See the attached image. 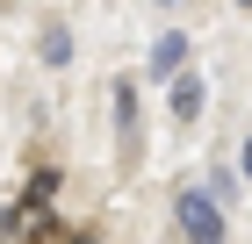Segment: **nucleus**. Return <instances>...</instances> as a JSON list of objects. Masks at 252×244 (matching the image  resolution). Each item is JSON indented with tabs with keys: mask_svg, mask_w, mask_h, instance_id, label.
I'll use <instances>...</instances> for the list:
<instances>
[{
	"mask_svg": "<svg viewBox=\"0 0 252 244\" xmlns=\"http://www.w3.org/2000/svg\"><path fill=\"white\" fill-rule=\"evenodd\" d=\"M180 237L188 244H223V216L209 194H180Z\"/></svg>",
	"mask_w": 252,
	"mask_h": 244,
	"instance_id": "obj_1",
	"label": "nucleus"
},
{
	"mask_svg": "<svg viewBox=\"0 0 252 244\" xmlns=\"http://www.w3.org/2000/svg\"><path fill=\"white\" fill-rule=\"evenodd\" d=\"M180 57H188V36H180V29H166V36H158V51H152V72H158V79H173V72H180Z\"/></svg>",
	"mask_w": 252,
	"mask_h": 244,
	"instance_id": "obj_2",
	"label": "nucleus"
},
{
	"mask_svg": "<svg viewBox=\"0 0 252 244\" xmlns=\"http://www.w3.org/2000/svg\"><path fill=\"white\" fill-rule=\"evenodd\" d=\"M166 101H173V122H194V115H202V79H188V72H180Z\"/></svg>",
	"mask_w": 252,
	"mask_h": 244,
	"instance_id": "obj_3",
	"label": "nucleus"
},
{
	"mask_svg": "<svg viewBox=\"0 0 252 244\" xmlns=\"http://www.w3.org/2000/svg\"><path fill=\"white\" fill-rule=\"evenodd\" d=\"M116 122H123V130L137 122V86H116Z\"/></svg>",
	"mask_w": 252,
	"mask_h": 244,
	"instance_id": "obj_4",
	"label": "nucleus"
},
{
	"mask_svg": "<svg viewBox=\"0 0 252 244\" xmlns=\"http://www.w3.org/2000/svg\"><path fill=\"white\" fill-rule=\"evenodd\" d=\"M72 57V36H43V65H65Z\"/></svg>",
	"mask_w": 252,
	"mask_h": 244,
	"instance_id": "obj_5",
	"label": "nucleus"
},
{
	"mask_svg": "<svg viewBox=\"0 0 252 244\" xmlns=\"http://www.w3.org/2000/svg\"><path fill=\"white\" fill-rule=\"evenodd\" d=\"M238 165H245V172H252V144H245V151H238Z\"/></svg>",
	"mask_w": 252,
	"mask_h": 244,
	"instance_id": "obj_6",
	"label": "nucleus"
},
{
	"mask_svg": "<svg viewBox=\"0 0 252 244\" xmlns=\"http://www.w3.org/2000/svg\"><path fill=\"white\" fill-rule=\"evenodd\" d=\"M158 7H180V0H158Z\"/></svg>",
	"mask_w": 252,
	"mask_h": 244,
	"instance_id": "obj_7",
	"label": "nucleus"
},
{
	"mask_svg": "<svg viewBox=\"0 0 252 244\" xmlns=\"http://www.w3.org/2000/svg\"><path fill=\"white\" fill-rule=\"evenodd\" d=\"M238 7H252V0H238Z\"/></svg>",
	"mask_w": 252,
	"mask_h": 244,
	"instance_id": "obj_8",
	"label": "nucleus"
}]
</instances>
